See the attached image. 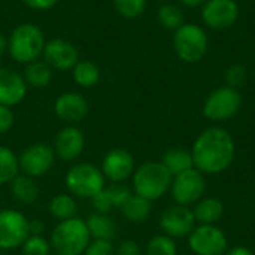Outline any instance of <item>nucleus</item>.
Listing matches in <instances>:
<instances>
[{
	"instance_id": "423d86ee",
	"label": "nucleus",
	"mask_w": 255,
	"mask_h": 255,
	"mask_svg": "<svg viewBox=\"0 0 255 255\" xmlns=\"http://www.w3.org/2000/svg\"><path fill=\"white\" fill-rule=\"evenodd\" d=\"M172 43L176 55L182 61L197 63L208 52L209 37L200 25L185 22L178 30H175Z\"/></svg>"
},
{
	"instance_id": "473e14b6",
	"label": "nucleus",
	"mask_w": 255,
	"mask_h": 255,
	"mask_svg": "<svg viewBox=\"0 0 255 255\" xmlns=\"http://www.w3.org/2000/svg\"><path fill=\"white\" fill-rule=\"evenodd\" d=\"M226 81L229 87L239 88L247 81V69L242 64H233L226 70Z\"/></svg>"
},
{
	"instance_id": "412c9836",
	"label": "nucleus",
	"mask_w": 255,
	"mask_h": 255,
	"mask_svg": "<svg viewBox=\"0 0 255 255\" xmlns=\"http://www.w3.org/2000/svg\"><path fill=\"white\" fill-rule=\"evenodd\" d=\"M194 220L199 224H217L223 214H224V205L220 199L215 197H202L193 209Z\"/></svg>"
},
{
	"instance_id": "f3484780",
	"label": "nucleus",
	"mask_w": 255,
	"mask_h": 255,
	"mask_svg": "<svg viewBox=\"0 0 255 255\" xmlns=\"http://www.w3.org/2000/svg\"><path fill=\"white\" fill-rule=\"evenodd\" d=\"M54 152L63 161H75L81 157L85 148V136L76 126L63 127L54 139Z\"/></svg>"
},
{
	"instance_id": "4468645a",
	"label": "nucleus",
	"mask_w": 255,
	"mask_h": 255,
	"mask_svg": "<svg viewBox=\"0 0 255 255\" xmlns=\"http://www.w3.org/2000/svg\"><path fill=\"white\" fill-rule=\"evenodd\" d=\"M100 170L109 182H126L134 173V157L124 148H114L105 154Z\"/></svg>"
},
{
	"instance_id": "f257e3e1",
	"label": "nucleus",
	"mask_w": 255,
	"mask_h": 255,
	"mask_svg": "<svg viewBox=\"0 0 255 255\" xmlns=\"http://www.w3.org/2000/svg\"><path fill=\"white\" fill-rule=\"evenodd\" d=\"M235 154L233 136L223 127L203 130L191 148L194 167L203 175H218L227 170L235 160Z\"/></svg>"
},
{
	"instance_id": "f03ea898",
	"label": "nucleus",
	"mask_w": 255,
	"mask_h": 255,
	"mask_svg": "<svg viewBox=\"0 0 255 255\" xmlns=\"http://www.w3.org/2000/svg\"><path fill=\"white\" fill-rule=\"evenodd\" d=\"M91 242L85 220L73 217L58 221L51 232L49 244L55 255H82Z\"/></svg>"
},
{
	"instance_id": "dca6fc26",
	"label": "nucleus",
	"mask_w": 255,
	"mask_h": 255,
	"mask_svg": "<svg viewBox=\"0 0 255 255\" xmlns=\"http://www.w3.org/2000/svg\"><path fill=\"white\" fill-rule=\"evenodd\" d=\"M88 111L90 108L87 99L76 91L63 93L54 102V112L57 118L67 126H76L78 123L84 121L88 115Z\"/></svg>"
},
{
	"instance_id": "2f4dec72",
	"label": "nucleus",
	"mask_w": 255,
	"mask_h": 255,
	"mask_svg": "<svg viewBox=\"0 0 255 255\" xmlns=\"http://www.w3.org/2000/svg\"><path fill=\"white\" fill-rule=\"evenodd\" d=\"M146 1L148 0H114V7L121 16L134 19L145 12Z\"/></svg>"
},
{
	"instance_id": "6ab92c4d",
	"label": "nucleus",
	"mask_w": 255,
	"mask_h": 255,
	"mask_svg": "<svg viewBox=\"0 0 255 255\" xmlns=\"http://www.w3.org/2000/svg\"><path fill=\"white\" fill-rule=\"evenodd\" d=\"M12 197L21 205H31L39 197V185L34 178L18 173L9 184Z\"/></svg>"
},
{
	"instance_id": "39448f33",
	"label": "nucleus",
	"mask_w": 255,
	"mask_h": 255,
	"mask_svg": "<svg viewBox=\"0 0 255 255\" xmlns=\"http://www.w3.org/2000/svg\"><path fill=\"white\" fill-rule=\"evenodd\" d=\"M64 184L67 193L75 199H91L97 193H100L105 185L106 179L99 166L93 163H76L73 164L64 176Z\"/></svg>"
},
{
	"instance_id": "e433bc0d",
	"label": "nucleus",
	"mask_w": 255,
	"mask_h": 255,
	"mask_svg": "<svg viewBox=\"0 0 255 255\" xmlns=\"http://www.w3.org/2000/svg\"><path fill=\"white\" fill-rule=\"evenodd\" d=\"M115 255H142V250L134 241L127 239L115 248Z\"/></svg>"
},
{
	"instance_id": "9b49d317",
	"label": "nucleus",
	"mask_w": 255,
	"mask_h": 255,
	"mask_svg": "<svg viewBox=\"0 0 255 255\" xmlns=\"http://www.w3.org/2000/svg\"><path fill=\"white\" fill-rule=\"evenodd\" d=\"M187 238L196 255H223L227 251V236L215 224H200Z\"/></svg>"
},
{
	"instance_id": "b1692460",
	"label": "nucleus",
	"mask_w": 255,
	"mask_h": 255,
	"mask_svg": "<svg viewBox=\"0 0 255 255\" xmlns=\"http://www.w3.org/2000/svg\"><path fill=\"white\" fill-rule=\"evenodd\" d=\"M48 211L52 218L57 221H64L70 220L73 217H78V203L73 196L69 193H61L55 194L48 205Z\"/></svg>"
},
{
	"instance_id": "72a5a7b5",
	"label": "nucleus",
	"mask_w": 255,
	"mask_h": 255,
	"mask_svg": "<svg viewBox=\"0 0 255 255\" xmlns=\"http://www.w3.org/2000/svg\"><path fill=\"white\" fill-rule=\"evenodd\" d=\"M82 255H115V248L112 242L109 241H96L91 239L88 244L87 250L84 251Z\"/></svg>"
},
{
	"instance_id": "a19ab883",
	"label": "nucleus",
	"mask_w": 255,
	"mask_h": 255,
	"mask_svg": "<svg viewBox=\"0 0 255 255\" xmlns=\"http://www.w3.org/2000/svg\"><path fill=\"white\" fill-rule=\"evenodd\" d=\"M205 1L206 0H179V3L187 6V7H197V6L205 4Z\"/></svg>"
},
{
	"instance_id": "20e7f679",
	"label": "nucleus",
	"mask_w": 255,
	"mask_h": 255,
	"mask_svg": "<svg viewBox=\"0 0 255 255\" xmlns=\"http://www.w3.org/2000/svg\"><path fill=\"white\" fill-rule=\"evenodd\" d=\"M46 40L40 27L33 22L18 24L7 37V52L13 61L28 64L39 60L43 52Z\"/></svg>"
},
{
	"instance_id": "ea45409f",
	"label": "nucleus",
	"mask_w": 255,
	"mask_h": 255,
	"mask_svg": "<svg viewBox=\"0 0 255 255\" xmlns=\"http://www.w3.org/2000/svg\"><path fill=\"white\" fill-rule=\"evenodd\" d=\"M226 255H255L250 248H247V247H233L232 250H229L227 251V254Z\"/></svg>"
},
{
	"instance_id": "79ce46f5",
	"label": "nucleus",
	"mask_w": 255,
	"mask_h": 255,
	"mask_svg": "<svg viewBox=\"0 0 255 255\" xmlns=\"http://www.w3.org/2000/svg\"><path fill=\"white\" fill-rule=\"evenodd\" d=\"M4 52H7V39L0 36V58L4 55Z\"/></svg>"
},
{
	"instance_id": "f704fd0d",
	"label": "nucleus",
	"mask_w": 255,
	"mask_h": 255,
	"mask_svg": "<svg viewBox=\"0 0 255 255\" xmlns=\"http://www.w3.org/2000/svg\"><path fill=\"white\" fill-rule=\"evenodd\" d=\"M90 202H91V206H93L94 212H97V214H109L112 211V205L108 200L103 190L100 193H97L94 197H91Z\"/></svg>"
},
{
	"instance_id": "7ed1b4c3",
	"label": "nucleus",
	"mask_w": 255,
	"mask_h": 255,
	"mask_svg": "<svg viewBox=\"0 0 255 255\" xmlns=\"http://www.w3.org/2000/svg\"><path fill=\"white\" fill-rule=\"evenodd\" d=\"M172 179L173 176L161 161H146L131 175L133 193L149 202L158 200L170 190Z\"/></svg>"
},
{
	"instance_id": "f8f14e48",
	"label": "nucleus",
	"mask_w": 255,
	"mask_h": 255,
	"mask_svg": "<svg viewBox=\"0 0 255 255\" xmlns=\"http://www.w3.org/2000/svg\"><path fill=\"white\" fill-rule=\"evenodd\" d=\"M158 224L163 230V235L172 239H179L188 236L193 232L196 227V220L193 209L188 206L172 205L161 212Z\"/></svg>"
},
{
	"instance_id": "2eb2a0df",
	"label": "nucleus",
	"mask_w": 255,
	"mask_h": 255,
	"mask_svg": "<svg viewBox=\"0 0 255 255\" xmlns=\"http://www.w3.org/2000/svg\"><path fill=\"white\" fill-rule=\"evenodd\" d=\"M239 18V6L235 0H206L202 7L205 25L214 30L232 27Z\"/></svg>"
},
{
	"instance_id": "a878e982",
	"label": "nucleus",
	"mask_w": 255,
	"mask_h": 255,
	"mask_svg": "<svg viewBox=\"0 0 255 255\" xmlns=\"http://www.w3.org/2000/svg\"><path fill=\"white\" fill-rule=\"evenodd\" d=\"M75 82L82 88H91L100 81V69L90 60H79L72 69Z\"/></svg>"
},
{
	"instance_id": "cd10ccee",
	"label": "nucleus",
	"mask_w": 255,
	"mask_h": 255,
	"mask_svg": "<svg viewBox=\"0 0 255 255\" xmlns=\"http://www.w3.org/2000/svg\"><path fill=\"white\" fill-rule=\"evenodd\" d=\"M157 18L158 22L167 28V30H178L181 25L185 24V18H184V10L173 3H164L160 6L158 12H157Z\"/></svg>"
},
{
	"instance_id": "aec40b11",
	"label": "nucleus",
	"mask_w": 255,
	"mask_h": 255,
	"mask_svg": "<svg viewBox=\"0 0 255 255\" xmlns=\"http://www.w3.org/2000/svg\"><path fill=\"white\" fill-rule=\"evenodd\" d=\"M85 223H87L91 239L112 242V239L117 235V223L109 217V214L94 212V214L88 215Z\"/></svg>"
},
{
	"instance_id": "c9c22d12",
	"label": "nucleus",
	"mask_w": 255,
	"mask_h": 255,
	"mask_svg": "<svg viewBox=\"0 0 255 255\" xmlns=\"http://www.w3.org/2000/svg\"><path fill=\"white\" fill-rule=\"evenodd\" d=\"M15 123V115L10 108L0 105V134L7 133Z\"/></svg>"
},
{
	"instance_id": "6e6552de",
	"label": "nucleus",
	"mask_w": 255,
	"mask_h": 255,
	"mask_svg": "<svg viewBox=\"0 0 255 255\" xmlns=\"http://www.w3.org/2000/svg\"><path fill=\"white\" fill-rule=\"evenodd\" d=\"M55 158L57 155L54 152L52 145H48L45 142L31 143L24 148V151L18 155L19 173L37 179L52 169Z\"/></svg>"
},
{
	"instance_id": "0eeeda50",
	"label": "nucleus",
	"mask_w": 255,
	"mask_h": 255,
	"mask_svg": "<svg viewBox=\"0 0 255 255\" xmlns=\"http://www.w3.org/2000/svg\"><path fill=\"white\" fill-rule=\"evenodd\" d=\"M242 106L241 93L229 85L214 90L203 103V115L209 121L221 123L233 118Z\"/></svg>"
},
{
	"instance_id": "4c0bfd02",
	"label": "nucleus",
	"mask_w": 255,
	"mask_h": 255,
	"mask_svg": "<svg viewBox=\"0 0 255 255\" xmlns=\"http://www.w3.org/2000/svg\"><path fill=\"white\" fill-rule=\"evenodd\" d=\"M21 1L34 10H48L54 7L60 0H21Z\"/></svg>"
},
{
	"instance_id": "ddd939ff",
	"label": "nucleus",
	"mask_w": 255,
	"mask_h": 255,
	"mask_svg": "<svg viewBox=\"0 0 255 255\" xmlns=\"http://www.w3.org/2000/svg\"><path fill=\"white\" fill-rule=\"evenodd\" d=\"M42 58L52 70L67 72L72 70L75 64L79 61V51L72 42L55 37L46 40Z\"/></svg>"
},
{
	"instance_id": "9d476101",
	"label": "nucleus",
	"mask_w": 255,
	"mask_h": 255,
	"mask_svg": "<svg viewBox=\"0 0 255 255\" xmlns=\"http://www.w3.org/2000/svg\"><path fill=\"white\" fill-rule=\"evenodd\" d=\"M28 236V218L22 212L0 209V251L21 248Z\"/></svg>"
},
{
	"instance_id": "58836bf2",
	"label": "nucleus",
	"mask_w": 255,
	"mask_h": 255,
	"mask_svg": "<svg viewBox=\"0 0 255 255\" xmlns=\"http://www.w3.org/2000/svg\"><path fill=\"white\" fill-rule=\"evenodd\" d=\"M45 230V224L42 220H28V232L30 235L40 236Z\"/></svg>"
},
{
	"instance_id": "c756f323",
	"label": "nucleus",
	"mask_w": 255,
	"mask_h": 255,
	"mask_svg": "<svg viewBox=\"0 0 255 255\" xmlns=\"http://www.w3.org/2000/svg\"><path fill=\"white\" fill-rule=\"evenodd\" d=\"M178 247L175 239L166 235H157L149 239L146 245V255H176Z\"/></svg>"
},
{
	"instance_id": "bb28decb",
	"label": "nucleus",
	"mask_w": 255,
	"mask_h": 255,
	"mask_svg": "<svg viewBox=\"0 0 255 255\" xmlns=\"http://www.w3.org/2000/svg\"><path fill=\"white\" fill-rule=\"evenodd\" d=\"M18 173V155L10 148L0 145V187L10 184Z\"/></svg>"
},
{
	"instance_id": "a211bd4d",
	"label": "nucleus",
	"mask_w": 255,
	"mask_h": 255,
	"mask_svg": "<svg viewBox=\"0 0 255 255\" xmlns=\"http://www.w3.org/2000/svg\"><path fill=\"white\" fill-rule=\"evenodd\" d=\"M27 94L24 76L9 67H0V105L12 108L19 105Z\"/></svg>"
},
{
	"instance_id": "5701e85b",
	"label": "nucleus",
	"mask_w": 255,
	"mask_h": 255,
	"mask_svg": "<svg viewBox=\"0 0 255 255\" xmlns=\"http://www.w3.org/2000/svg\"><path fill=\"white\" fill-rule=\"evenodd\" d=\"M24 81L27 87L42 90L48 87L52 81V69L43 60H34L25 64L24 69Z\"/></svg>"
},
{
	"instance_id": "c85d7f7f",
	"label": "nucleus",
	"mask_w": 255,
	"mask_h": 255,
	"mask_svg": "<svg viewBox=\"0 0 255 255\" xmlns=\"http://www.w3.org/2000/svg\"><path fill=\"white\" fill-rule=\"evenodd\" d=\"M103 191L111 202L112 209H121L133 194L124 182H111L109 185H105Z\"/></svg>"
},
{
	"instance_id": "393cba45",
	"label": "nucleus",
	"mask_w": 255,
	"mask_h": 255,
	"mask_svg": "<svg viewBox=\"0 0 255 255\" xmlns=\"http://www.w3.org/2000/svg\"><path fill=\"white\" fill-rule=\"evenodd\" d=\"M151 203L149 200L136 196L134 193L131 194V197L126 202V205L121 208V214L123 217L133 224H142L148 220V217L151 215Z\"/></svg>"
},
{
	"instance_id": "7c9ffc66",
	"label": "nucleus",
	"mask_w": 255,
	"mask_h": 255,
	"mask_svg": "<svg viewBox=\"0 0 255 255\" xmlns=\"http://www.w3.org/2000/svg\"><path fill=\"white\" fill-rule=\"evenodd\" d=\"M51 244L42 235H30L21 245V255H51Z\"/></svg>"
},
{
	"instance_id": "1a4fd4ad",
	"label": "nucleus",
	"mask_w": 255,
	"mask_h": 255,
	"mask_svg": "<svg viewBox=\"0 0 255 255\" xmlns=\"http://www.w3.org/2000/svg\"><path fill=\"white\" fill-rule=\"evenodd\" d=\"M206 191V179L196 167L185 170L172 179L170 194L176 205L191 206L196 205Z\"/></svg>"
},
{
	"instance_id": "4be33fe9",
	"label": "nucleus",
	"mask_w": 255,
	"mask_h": 255,
	"mask_svg": "<svg viewBox=\"0 0 255 255\" xmlns=\"http://www.w3.org/2000/svg\"><path fill=\"white\" fill-rule=\"evenodd\" d=\"M161 164L170 172L172 176H176L194 167L191 151H187L184 148H169L161 157Z\"/></svg>"
}]
</instances>
